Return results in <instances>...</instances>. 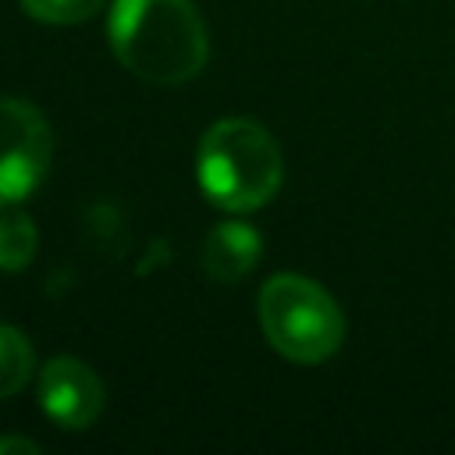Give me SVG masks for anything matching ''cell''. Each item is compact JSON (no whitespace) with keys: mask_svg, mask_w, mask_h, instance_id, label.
Masks as SVG:
<instances>
[{"mask_svg":"<svg viewBox=\"0 0 455 455\" xmlns=\"http://www.w3.org/2000/svg\"><path fill=\"white\" fill-rule=\"evenodd\" d=\"M107 39L114 57L153 85H181L210 57L206 25L192 0H114Z\"/></svg>","mask_w":455,"mask_h":455,"instance_id":"1","label":"cell"},{"mask_svg":"<svg viewBox=\"0 0 455 455\" xmlns=\"http://www.w3.org/2000/svg\"><path fill=\"white\" fill-rule=\"evenodd\" d=\"M196 178L213 206L249 213L277 196L284 181V156L263 124L249 117H224L199 139Z\"/></svg>","mask_w":455,"mask_h":455,"instance_id":"2","label":"cell"},{"mask_svg":"<svg viewBox=\"0 0 455 455\" xmlns=\"http://www.w3.org/2000/svg\"><path fill=\"white\" fill-rule=\"evenodd\" d=\"M256 313L270 348L302 366L331 359L345 341L341 306L327 288L302 274H274L259 288Z\"/></svg>","mask_w":455,"mask_h":455,"instance_id":"3","label":"cell"},{"mask_svg":"<svg viewBox=\"0 0 455 455\" xmlns=\"http://www.w3.org/2000/svg\"><path fill=\"white\" fill-rule=\"evenodd\" d=\"M53 160V132L28 100L0 96V206L28 199Z\"/></svg>","mask_w":455,"mask_h":455,"instance_id":"4","label":"cell"},{"mask_svg":"<svg viewBox=\"0 0 455 455\" xmlns=\"http://www.w3.org/2000/svg\"><path fill=\"white\" fill-rule=\"evenodd\" d=\"M39 402L57 427L85 430L103 412V384L82 359L57 355L39 370Z\"/></svg>","mask_w":455,"mask_h":455,"instance_id":"5","label":"cell"},{"mask_svg":"<svg viewBox=\"0 0 455 455\" xmlns=\"http://www.w3.org/2000/svg\"><path fill=\"white\" fill-rule=\"evenodd\" d=\"M259 252L263 238L256 228H249L245 220H224L210 228L203 242V270L220 284H235L259 263Z\"/></svg>","mask_w":455,"mask_h":455,"instance_id":"6","label":"cell"},{"mask_svg":"<svg viewBox=\"0 0 455 455\" xmlns=\"http://www.w3.org/2000/svg\"><path fill=\"white\" fill-rule=\"evenodd\" d=\"M32 370H36V352L28 338L18 327L0 323V402L18 395L28 384Z\"/></svg>","mask_w":455,"mask_h":455,"instance_id":"7","label":"cell"},{"mask_svg":"<svg viewBox=\"0 0 455 455\" xmlns=\"http://www.w3.org/2000/svg\"><path fill=\"white\" fill-rule=\"evenodd\" d=\"M36 224L32 217L7 210L0 213V270H21L36 256Z\"/></svg>","mask_w":455,"mask_h":455,"instance_id":"8","label":"cell"},{"mask_svg":"<svg viewBox=\"0 0 455 455\" xmlns=\"http://www.w3.org/2000/svg\"><path fill=\"white\" fill-rule=\"evenodd\" d=\"M21 11L43 25H78L92 18L107 0H18Z\"/></svg>","mask_w":455,"mask_h":455,"instance_id":"9","label":"cell"},{"mask_svg":"<svg viewBox=\"0 0 455 455\" xmlns=\"http://www.w3.org/2000/svg\"><path fill=\"white\" fill-rule=\"evenodd\" d=\"M7 451H21V455H36L39 451V444L36 441H28V437H0V455H7Z\"/></svg>","mask_w":455,"mask_h":455,"instance_id":"10","label":"cell"}]
</instances>
